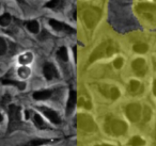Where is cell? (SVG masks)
Segmentation results:
<instances>
[{
  "mask_svg": "<svg viewBox=\"0 0 156 146\" xmlns=\"http://www.w3.org/2000/svg\"><path fill=\"white\" fill-rule=\"evenodd\" d=\"M137 11L153 12V13H156V5H152V3H139V5H137Z\"/></svg>",
  "mask_w": 156,
  "mask_h": 146,
  "instance_id": "obj_13",
  "label": "cell"
},
{
  "mask_svg": "<svg viewBox=\"0 0 156 146\" xmlns=\"http://www.w3.org/2000/svg\"><path fill=\"white\" fill-rule=\"evenodd\" d=\"M20 112V109L17 106L11 105L9 107V128H8V132H12L22 125Z\"/></svg>",
  "mask_w": 156,
  "mask_h": 146,
  "instance_id": "obj_4",
  "label": "cell"
},
{
  "mask_svg": "<svg viewBox=\"0 0 156 146\" xmlns=\"http://www.w3.org/2000/svg\"><path fill=\"white\" fill-rule=\"evenodd\" d=\"M76 122H77L78 128L83 131L92 132V131L98 130V126H96L93 118L90 115H87V114H78L77 118H76Z\"/></svg>",
  "mask_w": 156,
  "mask_h": 146,
  "instance_id": "obj_3",
  "label": "cell"
},
{
  "mask_svg": "<svg viewBox=\"0 0 156 146\" xmlns=\"http://www.w3.org/2000/svg\"><path fill=\"white\" fill-rule=\"evenodd\" d=\"M43 73L44 76L46 77V79L51 80L54 78L58 77V71H57L56 67L51 64V63H45L43 67Z\"/></svg>",
  "mask_w": 156,
  "mask_h": 146,
  "instance_id": "obj_8",
  "label": "cell"
},
{
  "mask_svg": "<svg viewBox=\"0 0 156 146\" xmlns=\"http://www.w3.org/2000/svg\"><path fill=\"white\" fill-rule=\"evenodd\" d=\"M95 146H112V145H108V144H101V145H95Z\"/></svg>",
  "mask_w": 156,
  "mask_h": 146,
  "instance_id": "obj_30",
  "label": "cell"
},
{
  "mask_svg": "<svg viewBox=\"0 0 156 146\" xmlns=\"http://www.w3.org/2000/svg\"><path fill=\"white\" fill-rule=\"evenodd\" d=\"M39 109L41 110L44 113V115H45L50 122L54 123V124H60L61 123L60 117H59V115L55 111H52V110L48 109V108H45V107H40Z\"/></svg>",
  "mask_w": 156,
  "mask_h": 146,
  "instance_id": "obj_9",
  "label": "cell"
},
{
  "mask_svg": "<svg viewBox=\"0 0 156 146\" xmlns=\"http://www.w3.org/2000/svg\"><path fill=\"white\" fill-rule=\"evenodd\" d=\"M122 65H123V59L122 58H118L115 60V62H113V66L115 67V68H121Z\"/></svg>",
  "mask_w": 156,
  "mask_h": 146,
  "instance_id": "obj_27",
  "label": "cell"
},
{
  "mask_svg": "<svg viewBox=\"0 0 156 146\" xmlns=\"http://www.w3.org/2000/svg\"><path fill=\"white\" fill-rule=\"evenodd\" d=\"M133 66V69H134L135 74H136L137 76H140V77H142V76L145 75V73H147V64H145V61L143 60V59H136V60L133 62L132 64Z\"/></svg>",
  "mask_w": 156,
  "mask_h": 146,
  "instance_id": "obj_7",
  "label": "cell"
},
{
  "mask_svg": "<svg viewBox=\"0 0 156 146\" xmlns=\"http://www.w3.org/2000/svg\"><path fill=\"white\" fill-rule=\"evenodd\" d=\"M29 73H30V71L27 67H22V68L18 69V75L22 78H27L29 76Z\"/></svg>",
  "mask_w": 156,
  "mask_h": 146,
  "instance_id": "obj_25",
  "label": "cell"
},
{
  "mask_svg": "<svg viewBox=\"0 0 156 146\" xmlns=\"http://www.w3.org/2000/svg\"><path fill=\"white\" fill-rule=\"evenodd\" d=\"M58 57L62 61L66 62L67 59H69V57H67V50H66V48H65V47H61L60 49H59V51H58Z\"/></svg>",
  "mask_w": 156,
  "mask_h": 146,
  "instance_id": "obj_21",
  "label": "cell"
},
{
  "mask_svg": "<svg viewBox=\"0 0 156 146\" xmlns=\"http://www.w3.org/2000/svg\"><path fill=\"white\" fill-rule=\"evenodd\" d=\"M153 93H154V95L156 96V80L154 81V84H153Z\"/></svg>",
  "mask_w": 156,
  "mask_h": 146,
  "instance_id": "obj_29",
  "label": "cell"
},
{
  "mask_svg": "<svg viewBox=\"0 0 156 146\" xmlns=\"http://www.w3.org/2000/svg\"><path fill=\"white\" fill-rule=\"evenodd\" d=\"M145 144V141L143 139H141L140 137H132V140L129 141V143H128V145L130 146H143Z\"/></svg>",
  "mask_w": 156,
  "mask_h": 146,
  "instance_id": "obj_16",
  "label": "cell"
},
{
  "mask_svg": "<svg viewBox=\"0 0 156 146\" xmlns=\"http://www.w3.org/2000/svg\"><path fill=\"white\" fill-rule=\"evenodd\" d=\"M117 51H118V46L115 42L111 41V40L105 41L98 47H96L93 50V52L90 56L89 63H92L94 61L98 60V59L104 58V57H110L113 54H115Z\"/></svg>",
  "mask_w": 156,
  "mask_h": 146,
  "instance_id": "obj_1",
  "label": "cell"
},
{
  "mask_svg": "<svg viewBox=\"0 0 156 146\" xmlns=\"http://www.w3.org/2000/svg\"><path fill=\"white\" fill-rule=\"evenodd\" d=\"M135 52H138V54H145L149 49L147 44L144 43H138V44H135L134 47H133Z\"/></svg>",
  "mask_w": 156,
  "mask_h": 146,
  "instance_id": "obj_15",
  "label": "cell"
},
{
  "mask_svg": "<svg viewBox=\"0 0 156 146\" xmlns=\"http://www.w3.org/2000/svg\"><path fill=\"white\" fill-rule=\"evenodd\" d=\"M34 124H35V126L39 127V128H44V127H45L44 120H42V117L39 114H34Z\"/></svg>",
  "mask_w": 156,
  "mask_h": 146,
  "instance_id": "obj_22",
  "label": "cell"
},
{
  "mask_svg": "<svg viewBox=\"0 0 156 146\" xmlns=\"http://www.w3.org/2000/svg\"><path fill=\"white\" fill-rule=\"evenodd\" d=\"M5 52H7V43L2 37H0V56L5 54Z\"/></svg>",
  "mask_w": 156,
  "mask_h": 146,
  "instance_id": "obj_24",
  "label": "cell"
},
{
  "mask_svg": "<svg viewBox=\"0 0 156 146\" xmlns=\"http://www.w3.org/2000/svg\"><path fill=\"white\" fill-rule=\"evenodd\" d=\"M50 142V140H45V139H37V140H31V141H28L27 143L20 144V146H40L43 145V144H46Z\"/></svg>",
  "mask_w": 156,
  "mask_h": 146,
  "instance_id": "obj_14",
  "label": "cell"
},
{
  "mask_svg": "<svg viewBox=\"0 0 156 146\" xmlns=\"http://www.w3.org/2000/svg\"><path fill=\"white\" fill-rule=\"evenodd\" d=\"M2 120H3V117H2V115H1V113H0V123L2 122Z\"/></svg>",
  "mask_w": 156,
  "mask_h": 146,
  "instance_id": "obj_31",
  "label": "cell"
},
{
  "mask_svg": "<svg viewBox=\"0 0 156 146\" xmlns=\"http://www.w3.org/2000/svg\"><path fill=\"white\" fill-rule=\"evenodd\" d=\"M139 86H140V83H139L138 81H136V80H132L130 83H129V90L132 91V92H136V91L139 89Z\"/></svg>",
  "mask_w": 156,
  "mask_h": 146,
  "instance_id": "obj_26",
  "label": "cell"
},
{
  "mask_svg": "<svg viewBox=\"0 0 156 146\" xmlns=\"http://www.w3.org/2000/svg\"><path fill=\"white\" fill-rule=\"evenodd\" d=\"M51 96V92L48 90H44V91H37V92L33 93V98L37 99V100H45L48 99Z\"/></svg>",
  "mask_w": 156,
  "mask_h": 146,
  "instance_id": "obj_12",
  "label": "cell"
},
{
  "mask_svg": "<svg viewBox=\"0 0 156 146\" xmlns=\"http://www.w3.org/2000/svg\"><path fill=\"white\" fill-rule=\"evenodd\" d=\"M10 99H11V96H10V95H8V94L5 95V96H3V98H2V105L5 106V103H8Z\"/></svg>",
  "mask_w": 156,
  "mask_h": 146,
  "instance_id": "obj_28",
  "label": "cell"
},
{
  "mask_svg": "<svg viewBox=\"0 0 156 146\" xmlns=\"http://www.w3.org/2000/svg\"><path fill=\"white\" fill-rule=\"evenodd\" d=\"M27 28H28V30L30 31V32L37 33V32H39L40 26H39V24H37V22H35V20H32V22H29L28 23V25H27Z\"/></svg>",
  "mask_w": 156,
  "mask_h": 146,
  "instance_id": "obj_19",
  "label": "cell"
},
{
  "mask_svg": "<svg viewBox=\"0 0 156 146\" xmlns=\"http://www.w3.org/2000/svg\"><path fill=\"white\" fill-rule=\"evenodd\" d=\"M126 115L130 122H138L141 117V107L139 103H130L126 107Z\"/></svg>",
  "mask_w": 156,
  "mask_h": 146,
  "instance_id": "obj_6",
  "label": "cell"
},
{
  "mask_svg": "<svg viewBox=\"0 0 156 146\" xmlns=\"http://www.w3.org/2000/svg\"><path fill=\"white\" fill-rule=\"evenodd\" d=\"M154 1H155V2H156V0H154Z\"/></svg>",
  "mask_w": 156,
  "mask_h": 146,
  "instance_id": "obj_32",
  "label": "cell"
},
{
  "mask_svg": "<svg viewBox=\"0 0 156 146\" xmlns=\"http://www.w3.org/2000/svg\"><path fill=\"white\" fill-rule=\"evenodd\" d=\"M63 5V0H50L49 2L46 3V7L49 9H57Z\"/></svg>",
  "mask_w": 156,
  "mask_h": 146,
  "instance_id": "obj_17",
  "label": "cell"
},
{
  "mask_svg": "<svg viewBox=\"0 0 156 146\" xmlns=\"http://www.w3.org/2000/svg\"><path fill=\"white\" fill-rule=\"evenodd\" d=\"M2 83L3 84H12V85H15L17 86L20 90H24L26 88V84L23 83V82H17V81H14V80H7V79H3L2 80Z\"/></svg>",
  "mask_w": 156,
  "mask_h": 146,
  "instance_id": "obj_18",
  "label": "cell"
},
{
  "mask_svg": "<svg viewBox=\"0 0 156 146\" xmlns=\"http://www.w3.org/2000/svg\"><path fill=\"white\" fill-rule=\"evenodd\" d=\"M10 22H11V16H10V14H3V15L0 16V25L3 27L8 26V25L10 24Z\"/></svg>",
  "mask_w": 156,
  "mask_h": 146,
  "instance_id": "obj_20",
  "label": "cell"
},
{
  "mask_svg": "<svg viewBox=\"0 0 156 146\" xmlns=\"http://www.w3.org/2000/svg\"><path fill=\"white\" fill-rule=\"evenodd\" d=\"M106 130L108 133L113 135H122L127 130V125L123 120H111L107 122Z\"/></svg>",
  "mask_w": 156,
  "mask_h": 146,
  "instance_id": "obj_5",
  "label": "cell"
},
{
  "mask_svg": "<svg viewBox=\"0 0 156 146\" xmlns=\"http://www.w3.org/2000/svg\"><path fill=\"white\" fill-rule=\"evenodd\" d=\"M101 15H102V12L98 8L89 7L85 9L83 12V18L86 26L90 29L94 28L98 23V20L101 19Z\"/></svg>",
  "mask_w": 156,
  "mask_h": 146,
  "instance_id": "obj_2",
  "label": "cell"
},
{
  "mask_svg": "<svg viewBox=\"0 0 156 146\" xmlns=\"http://www.w3.org/2000/svg\"><path fill=\"white\" fill-rule=\"evenodd\" d=\"M76 103H77V93H76V91H71V92H69V100H67V105H66V114L67 115L73 112Z\"/></svg>",
  "mask_w": 156,
  "mask_h": 146,
  "instance_id": "obj_10",
  "label": "cell"
},
{
  "mask_svg": "<svg viewBox=\"0 0 156 146\" xmlns=\"http://www.w3.org/2000/svg\"><path fill=\"white\" fill-rule=\"evenodd\" d=\"M49 24H50V26H51L52 28H54L55 30H57V31H63V30H65V31H67V32H71V33L75 32V30H74V29H72L71 27L66 26L65 24L58 22V20L50 19L49 20Z\"/></svg>",
  "mask_w": 156,
  "mask_h": 146,
  "instance_id": "obj_11",
  "label": "cell"
},
{
  "mask_svg": "<svg viewBox=\"0 0 156 146\" xmlns=\"http://www.w3.org/2000/svg\"><path fill=\"white\" fill-rule=\"evenodd\" d=\"M151 109H150L149 107H147L145 106L144 107V111H143V122H149L150 118H151Z\"/></svg>",
  "mask_w": 156,
  "mask_h": 146,
  "instance_id": "obj_23",
  "label": "cell"
}]
</instances>
